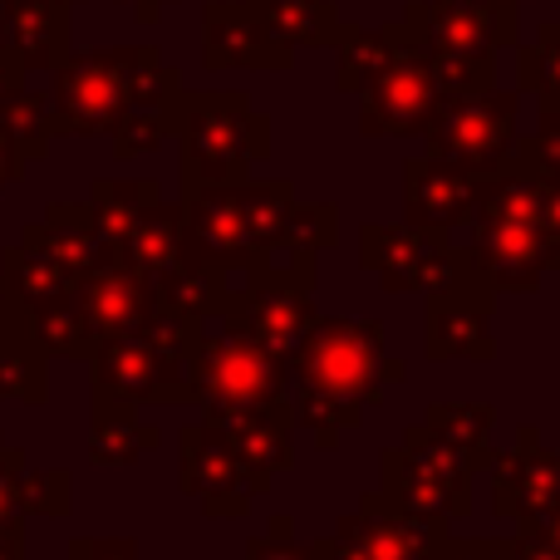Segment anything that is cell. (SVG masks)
Segmentation results:
<instances>
[{
	"instance_id": "obj_2",
	"label": "cell",
	"mask_w": 560,
	"mask_h": 560,
	"mask_svg": "<svg viewBox=\"0 0 560 560\" xmlns=\"http://www.w3.org/2000/svg\"><path fill=\"white\" fill-rule=\"evenodd\" d=\"M467 261L482 271L492 295H536L546 271V236H541V177L526 167V158L512 153L487 173L477 212L467 222Z\"/></svg>"
},
{
	"instance_id": "obj_38",
	"label": "cell",
	"mask_w": 560,
	"mask_h": 560,
	"mask_svg": "<svg viewBox=\"0 0 560 560\" xmlns=\"http://www.w3.org/2000/svg\"><path fill=\"white\" fill-rule=\"evenodd\" d=\"M25 453L20 447H0V532H20L25 526V497H20V482H25Z\"/></svg>"
},
{
	"instance_id": "obj_10",
	"label": "cell",
	"mask_w": 560,
	"mask_h": 560,
	"mask_svg": "<svg viewBox=\"0 0 560 560\" xmlns=\"http://www.w3.org/2000/svg\"><path fill=\"white\" fill-rule=\"evenodd\" d=\"M404 25L428 55L443 59H477L512 49L522 25H516V0H408Z\"/></svg>"
},
{
	"instance_id": "obj_24",
	"label": "cell",
	"mask_w": 560,
	"mask_h": 560,
	"mask_svg": "<svg viewBox=\"0 0 560 560\" xmlns=\"http://www.w3.org/2000/svg\"><path fill=\"white\" fill-rule=\"evenodd\" d=\"M413 30L404 25V20H394V25H378V30H364V25H339L335 35V89L339 94H364L369 84H374L378 74H384L388 65H394L404 49H413Z\"/></svg>"
},
{
	"instance_id": "obj_1",
	"label": "cell",
	"mask_w": 560,
	"mask_h": 560,
	"mask_svg": "<svg viewBox=\"0 0 560 560\" xmlns=\"http://www.w3.org/2000/svg\"><path fill=\"white\" fill-rule=\"evenodd\" d=\"M290 374V413L315 438L319 453L339 447V433L354 428L384 388L404 384V359L388 354L378 319H335L315 315L310 335L285 364Z\"/></svg>"
},
{
	"instance_id": "obj_7",
	"label": "cell",
	"mask_w": 560,
	"mask_h": 560,
	"mask_svg": "<svg viewBox=\"0 0 560 560\" xmlns=\"http://www.w3.org/2000/svg\"><path fill=\"white\" fill-rule=\"evenodd\" d=\"M192 404L202 408V423L252 413L266 404H290V374L252 339L207 319L192 354Z\"/></svg>"
},
{
	"instance_id": "obj_37",
	"label": "cell",
	"mask_w": 560,
	"mask_h": 560,
	"mask_svg": "<svg viewBox=\"0 0 560 560\" xmlns=\"http://www.w3.org/2000/svg\"><path fill=\"white\" fill-rule=\"evenodd\" d=\"M242 560H325L319 541H295V526L290 516H271L261 536H252Z\"/></svg>"
},
{
	"instance_id": "obj_21",
	"label": "cell",
	"mask_w": 560,
	"mask_h": 560,
	"mask_svg": "<svg viewBox=\"0 0 560 560\" xmlns=\"http://www.w3.org/2000/svg\"><path fill=\"white\" fill-rule=\"evenodd\" d=\"M202 65L207 69H290L295 55L280 49L242 0H212L202 10Z\"/></svg>"
},
{
	"instance_id": "obj_23",
	"label": "cell",
	"mask_w": 560,
	"mask_h": 560,
	"mask_svg": "<svg viewBox=\"0 0 560 560\" xmlns=\"http://www.w3.org/2000/svg\"><path fill=\"white\" fill-rule=\"evenodd\" d=\"M114 256L128 266V271H138L148 285H153V280L177 271V266L197 252L183 232V212H177V202L158 197V202H148L143 212H133V222L114 236Z\"/></svg>"
},
{
	"instance_id": "obj_27",
	"label": "cell",
	"mask_w": 560,
	"mask_h": 560,
	"mask_svg": "<svg viewBox=\"0 0 560 560\" xmlns=\"http://www.w3.org/2000/svg\"><path fill=\"white\" fill-rule=\"evenodd\" d=\"M163 443V428L138 418L133 404L124 398H104L94 394V418H89V463L98 467H128L143 453Z\"/></svg>"
},
{
	"instance_id": "obj_32",
	"label": "cell",
	"mask_w": 560,
	"mask_h": 560,
	"mask_svg": "<svg viewBox=\"0 0 560 560\" xmlns=\"http://www.w3.org/2000/svg\"><path fill=\"white\" fill-rule=\"evenodd\" d=\"M516 89L560 114V20H546L532 45H516Z\"/></svg>"
},
{
	"instance_id": "obj_4",
	"label": "cell",
	"mask_w": 560,
	"mask_h": 560,
	"mask_svg": "<svg viewBox=\"0 0 560 560\" xmlns=\"http://www.w3.org/2000/svg\"><path fill=\"white\" fill-rule=\"evenodd\" d=\"M163 65L158 45H104L79 49L55 69V138H108L133 104L138 79Z\"/></svg>"
},
{
	"instance_id": "obj_15",
	"label": "cell",
	"mask_w": 560,
	"mask_h": 560,
	"mask_svg": "<svg viewBox=\"0 0 560 560\" xmlns=\"http://www.w3.org/2000/svg\"><path fill=\"white\" fill-rule=\"evenodd\" d=\"M183 232L202 261L222 271H252L256 266V236H252V207H246V183L226 187H183L177 197Z\"/></svg>"
},
{
	"instance_id": "obj_36",
	"label": "cell",
	"mask_w": 560,
	"mask_h": 560,
	"mask_svg": "<svg viewBox=\"0 0 560 560\" xmlns=\"http://www.w3.org/2000/svg\"><path fill=\"white\" fill-rule=\"evenodd\" d=\"M20 497H25V516H69L74 512V477L65 467H45V472L25 467Z\"/></svg>"
},
{
	"instance_id": "obj_11",
	"label": "cell",
	"mask_w": 560,
	"mask_h": 560,
	"mask_svg": "<svg viewBox=\"0 0 560 560\" xmlns=\"http://www.w3.org/2000/svg\"><path fill=\"white\" fill-rule=\"evenodd\" d=\"M447 526L394 506L384 492H364L349 516H339L335 536H319L329 560H433Z\"/></svg>"
},
{
	"instance_id": "obj_43",
	"label": "cell",
	"mask_w": 560,
	"mask_h": 560,
	"mask_svg": "<svg viewBox=\"0 0 560 560\" xmlns=\"http://www.w3.org/2000/svg\"><path fill=\"white\" fill-rule=\"evenodd\" d=\"M25 167H30V163L20 158V148L10 143L5 133H0V192H5V187H15L20 177H25Z\"/></svg>"
},
{
	"instance_id": "obj_47",
	"label": "cell",
	"mask_w": 560,
	"mask_h": 560,
	"mask_svg": "<svg viewBox=\"0 0 560 560\" xmlns=\"http://www.w3.org/2000/svg\"><path fill=\"white\" fill-rule=\"evenodd\" d=\"M536 532H541V536H546V541H551V546H556V551H560V506H556V512H551V516H546V522H541V526H536Z\"/></svg>"
},
{
	"instance_id": "obj_41",
	"label": "cell",
	"mask_w": 560,
	"mask_h": 560,
	"mask_svg": "<svg viewBox=\"0 0 560 560\" xmlns=\"http://www.w3.org/2000/svg\"><path fill=\"white\" fill-rule=\"evenodd\" d=\"M541 236H546V261L560 271V177H541Z\"/></svg>"
},
{
	"instance_id": "obj_31",
	"label": "cell",
	"mask_w": 560,
	"mask_h": 560,
	"mask_svg": "<svg viewBox=\"0 0 560 560\" xmlns=\"http://www.w3.org/2000/svg\"><path fill=\"white\" fill-rule=\"evenodd\" d=\"M423 428L433 438H443L447 447H457V453L477 457L482 472L492 467L497 447H487L492 443V428H497V408L492 404H428Z\"/></svg>"
},
{
	"instance_id": "obj_5",
	"label": "cell",
	"mask_w": 560,
	"mask_h": 560,
	"mask_svg": "<svg viewBox=\"0 0 560 560\" xmlns=\"http://www.w3.org/2000/svg\"><path fill=\"white\" fill-rule=\"evenodd\" d=\"M217 325L290 364L315 325V256H266L252 266L246 285H232Z\"/></svg>"
},
{
	"instance_id": "obj_18",
	"label": "cell",
	"mask_w": 560,
	"mask_h": 560,
	"mask_svg": "<svg viewBox=\"0 0 560 560\" xmlns=\"http://www.w3.org/2000/svg\"><path fill=\"white\" fill-rule=\"evenodd\" d=\"M177 457H183V492L202 502L207 516H246L252 512V482H246L242 457L232 453L212 423H187L177 433Z\"/></svg>"
},
{
	"instance_id": "obj_14",
	"label": "cell",
	"mask_w": 560,
	"mask_h": 560,
	"mask_svg": "<svg viewBox=\"0 0 560 560\" xmlns=\"http://www.w3.org/2000/svg\"><path fill=\"white\" fill-rule=\"evenodd\" d=\"M492 512L512 526H541L560 506V453L541 447V428L522 423L516 447L492 457Z\"/></svg>"
},
{
	"instance_id": "obj_12",
	"label": "cell",
	"mask_w": 560,
	"mask_h": 560,
	"mask_svg": "<svg viewBox=\"0 0 560 560\" xmlns=\"http://www.w3.org/2000/svg\"><path fill=\"white\" fill-rule=\"evenodd\" d=\"M94 394L124 398V404H192V359H177L158 349L148 335L108 339L89 354Z\"/></svg>"
},
{
	"instance_id": "obj_22",
	"label": "cell",
	"mask_w": 560,
	"mask_h": 560,
	"mask_svg": "<svg viewBox=\"0 0 560 560\" xmlns=\"http://www.w3.org/2000/svg\"><path fill=\"white\" fill-rule=\"evenodd\" d=\"M69 5L55 0H0V45L20 59L25 74H55L74 45H69Z\"/></svg>"
},
{
	"instance_id": "obj_17",
	"label": "cell",
	"mask_w": 560,
	"mask_h": 560,
	"mask_svg": "<svg viewBox=\"0 0 560 560\" xmlns=\"http://www.w3.org/2000/svg\"><path fill=\"white\" fill-rule=\"evenodd\" d=\"M487 177L467 173L457 163H443L433 153H418L404 163V226L413 232L453 236L472 222L477 197H482Z\"/></svg>"
},
{
	"instance_id": "obj_26",
	"label": "cell",
	"mask_w": 560,
	"mask_h": 560,
	"mask_svg": "<svg viewBox=\"0 0 560 560\" xmlns=\"http://www.w3.org/2000/svg\"><path fill=\"white\" fill-rule=\"evenodd\" d=\"M242 5L290 55L295 49H335V35L345 25L335 0H242Z\"/></svg>"
},
{
	"instance_id": "obj_3",
	"label": "cell",
	"mask_w": 560,
	"mask_h": 560,
	"mask_svg": "<svg viewBox=\"0 0 560 560\" xmlns=\"http://www.w3.org/2000/svg\"><path fill=\"white\" fill-rule=\"evenodd\" d=\"M173 138L183 153V187L252 183V167L271 158V118L256 114L242 89H183Z\"/></svg>"
},
{
	"instance_id": "obj_6",
	"label": "cell",
	"mask_w": 560,
	"mask_h": 560,
	"mask_svg": "<svg viewBox=\"0 0 560 560\" xmlns=\"http://www.w3.org/2000/svg\"><path fill=\"white\" fill-rule=\"evenodd\" d=\"M482 472V463L457 447H447L443 438H433L423 423H413L404 433V443L388 447L378 457V492L394 506L423 516V522L453 526L472 516V482Z\"/></svg>"
},
{
	"instance_id": "obj_16",
	"label": "cell",
	"mask_w": 560,
	"mask_h": 560,
	"mask_svg": "<svg viewBox=\"0 0 560 560\" xmlns=\"http://www.w3.org/2000/svg\"><path fill=\"white\" fill-rule=\"evenodd\" d=\"M492 305H497V295L482 276L428 295L423 354L433 359V364H447V359H477V364H487V359H497Z\"/></svg>"
},
{
	"instance_id": "obj_49",
	"label": "cell",
	"mask_w": 560,
	"mask_h": 560,
	"mask_svg": "<svg viewBox=\"0 0 560 560\" xmlns=\"http://www.w3.org/2000/svg\"><path fill=\"white\" fill-rule=\"evenodd\" d=\"M0 447H5V433H0Z\"/></svg>"
},
{
	"instance_id": "obj_9",
	"label": "cell",
	"mask_w": 560,
	"mask_h": 560,
	"mask_svg": "<svg viewBox=\"0 0 560 560\" xmlns=\"http://www.w3.org/2000/svg\"><path fill=\"white\" fill-rule=\"evenodd\" d=\"M516 108H522L516 89H487V94H472V98H447L433 114V124L423 128L428 153L487 177L516 143Z\"/></svg>"
},
{
	"instance_id": "obj_42",
	"label": "cell",
	"mask_w": 560,
	"mask_h": 560,
	"mask_svg": "<svg viewBox=\"0 0 560 560\" xmlns=\"http://www.w3.org/2000/svg\"><path fill=\"white\" fill-rule=\"evenodd\" d=\"M512 560H560V551L536 532V526H516L512 532Z\"/></svg>"
},
{
	"instance_id": "obj_28",
	"label": "cell",
	"mask_w": 560,
	"mask_h": 560,
	"mask_svg": "<svg viewBox=\"0 0 560 560\" xmlns=\"http://www.w3.org/2000/svg\"><path fill=\"white\" fill-rule=\"evenodd\" d=\"M0 280H5V290L15 295V305L25 310V315L30 310H45V305H55V300L74 295V276H69L65 266L39 246V236L30 232V226H25V236H20L15 246L0 252Z\"/></svg>"
},
{
	"instance_id": "obj_35",
	"label": "cell",
	"mask_w": 560,
	"mask_h": 560,
	"mask_svg": "<svg viewBox=\"0 0 560 560\" xmlns=\"http://www.w3.org/2000/svg\"><path fill=\"white\" fill-rule=\"evenodd\" d=\"M30 339L39 345L45 359H89L94 354V339H89L74 300H55V305H45V310H30Z\"/></svg>"
},
{
	"instance_id": "obj_46",
	"label": "cell",
	"mask_w": 560,
	"mask_h": 560,
	"mask_svg": "<svg viewBox=\"0 0 560 560\" xmlns=\"http://www.w3.org/2000/svg\"><path fill=\"white\" fill-rule=\"evenodd\" d=\"M10 319H25V310L15 305V295H10L5 280H0V325H10Z\"/></svg>"
},
{
	"instance_id": "obj_33",
	"label": "cell",
	"mask_w": 560,
	"mask_h": 560,
	"mask_svg": "<svg viewBox=\"0 0 560 560\" xmlns=\"http://www.w3.org/2000/svg\"><path fill=\"white\" fill-rule=\"evenodd\" d=\"M163 197V187L153 183V177H143V183H124V177H104V183L89 187V217H94L98 236H104L108 246H114V236L124 232L128 222H133V212H143L148 202H158Z\"/></svg>"
},
{
	"instance_id": "obj_25",
	"label": "cell",
	"mask_w": 560,
	"mask_h": 560,
	"mask_svg": "<svg viewBox=\"0 0 560 560\" xmlns=\"http://www.w3.org/2000/svg\"><path fill=\"white\" fill-rule=\"evenodd\" d=\"M30 232L39 236V246H45L69 276H74V285L84 276H94L98 266L114 261V246L98 236V226H94V217H89L84 202H49L45 222H35Z\"/></svg>"
},
{
	"instance_id": "obj_45",
	"label": "cell",
	"mask_w": 560,
	"mask_h": 560,
	"mask_svg": "<svg viewBox=\"0 0 560 560\" xmlns=\"http://www.w3.org/2000/svg\"><path fill=\"white\" fill-rule=\"evenodd\" d=\"M0 560H25V526L20 532H0Z\"/></svg>"
},
{
	"instance_id": "obj_34",
	"label": "cell",
	"mask_w": 560,
	"mask_h": 560,
	"mask_svg": "<svg viewBox=\"0 0 560 560\" xmlns=\"http://www.w3.org/2000/svg\"><path fill=\"white\" fill-rule=\"evenodd\" d=\"M339 242V207L335 202H300L285 212L280 236L271 246V256H319L325 246Z\"/></svg>"
},
{
	"instance_id": "obj_29",
	"label": "cell",
	"mask_w": 560,
	"mask_h": 560,
	"mask_svg": "<svg viewBox=\"0 0 560 560\" xmlns=\"http://www.w3.org/2000/svg\"><path fill=\"white\" fill-rule=\"evenodd\" d=\"M226 295H232V271L202 261V256H187L177 271H167L163 280H153L158 310H173V315L197 319V325H207V319L222 315Z\"/></svg>"
},
{
	"instance_id": "obj_13",
	"label": "cell",
	"mask_w": 560,
	"mask_h": 560,
	"mask_svg": "<svg viewBox=\"0 0 560 560\" xmlns=\"http://www.w3.org/2000/svg\"><path fill=\"white\" fill-rule=\"evenodd\" d=\"M443 108V89L433 79L428 49L413 45L359 94V133L364 138H408L423 133Z\"/></svg>"
},
{
	"instance_id": "obj_48",
	"label": "cell",
	"mask_w": 560,
	"mask_h": 560,
	"mask_svg": "<svg viewBox=\"0 0 560 560\" xmlns=\"http://www.w3.org/2000/svg\"><path fill=\"white\" fill-rule=\"evenodd\" d=\"M55 5H69V10H74V5H84V0H55Z\"/></svg>"
},
{
	"instance_id": "obj_20",
	"label": "cell",
	"mask_w": 560,
	"mask_h": 560,
	"mask_svg": "<svg viewBox=\"0 0 560 560\" xmlns=\"http://www.w3.org/2000/svg\"><path fill=\"white\" fill-rule=\"evenodd\" d=\"M212 428L242 457L252 497H266L276 477L295 463V413H290V404H266V408H252V413L217 418Z\"/></svg>"
},
{
	"instance_id": "obj_40",
	"label": "cell",
	"mask_w": 560,
	"mask_h": 560,
	"mask_svg": "<svg viewBox=\"0 0 560 560\" xmlns=\"http://www.w3.org/2000/svg\"><path fill=\"white\" fill-rule=\"evenodd\" d=\"M69 560H148V556H138V541H128V536H74Z\"/></svg>"
},
{
	"instance_id": "obj_44",
	"label": "cell",
	"mask_w": 560,
	"mask_h": 560,
	"mask_svg": "<svg viewBox=\"0 0 560 560\" xmlns=\"http://www.w3.org/2000/svg\"><path fill=\"white\" fill-rule=\"evenodd\" d=\"M118 5H128L138 15V25H158L163 20L167 5H177V0H118Z\"/></svg>"
},
{
	"instance_id": "obj_8",
	"label": "cell",
	"mask_w": 560,
	"mask_h": 560,
	"mask_svg": "<svg viewBox=\"0 0 560 560\" xmlns=\"http://www.w3.org/2000/svg\"><path fill=\"white\" fill-rule=\"evenodd\" d=\"M359 261L364 271L388 290V295H438L453 290L463 280L482 276L467 261L463 246H453V236L438 232H413V226H374L369 222L359 232Z\"/></svg>"
},
{
	"instance_id": "obj_39",
	"label": "cell",
	"mask_w": 560,
	"mask_h": 560,
	"mask_svg": "<svg viewBox=\"0 0 560 560\" xmlns=\"http://www.w3.org/2000/svg\"><path fill=\"white\" fill-rule=\"evenodd\" d=\"M433 560H512V536H453L438 541Z\"/></svg>"
},
{
	"instance_id": "obj_30",
	"label": "cell",
	"mask_w": 560,
	"mask_h": 560,
	"mask_svg": "<svg viewBox=\"0 0 560 560\" xmlns=\"http://www.w3.org/2000/svg\"><path fill=\"white\" fill-rule=\"evenodd\" d=\"M0 398H20V404L49 398V359L30 339V315L0 325Z\"/></svg>"
},
{
	"instance_id": "obj_19",
	"label": "cell",
	"mask_w": 560,
	"mask_h": 560,
	"mask_svg": "<svg viewBox=\"0 0 560 560\" xmlns=\"http://www.w3.org/2000/svg\"><path fill=\"white\" fill-rule=\"evenodd\" d=\"M74 310H79V319H84V329H89V339H94V349L98 345H108V339H124V335H138V329L148 325V315L158 310V300H153V285H148L138 271H128L124 261H108V266H98L94 276H84L74 285Z\"/></svg>"
}]
</instances>
